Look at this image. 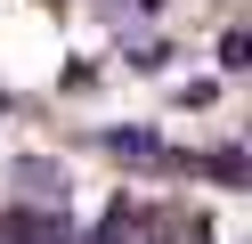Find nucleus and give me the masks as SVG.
<instances>
[{
    "instance_id": "1",
    "label": "nucleus",
    "mask_w": 252,
    "mask_h": 244,
    "mask_svg": "<svg viewBox=\"0 0 252 244\" xmlns=\"http://www.w3.org/2000/svg\"><path fill=\"white\" fill-rule=\"evenodd\" d=\"M17 179H25L33 204H65V171H57V163H17Z\"/></svg>"
},
{
    "instance_id": "2",
    "label": "nucleus",
    "mask_w": 252,
    "mask_h": 244,
    "mask_svg": "<svg viewBox=\"0 0 252 244\" xmlns=\"http://www.w3.org/2000/svg\"><path fill=\"white\" fill-rule=\"evenodd\" d=\"M0 244H65L49 220H33V211H0Z\"/></svg>"
}]
</instances>
